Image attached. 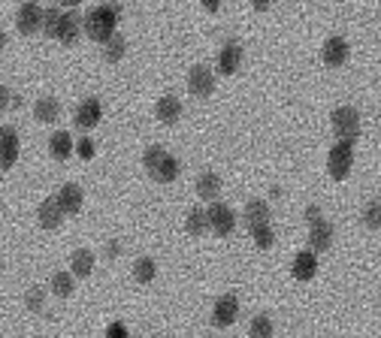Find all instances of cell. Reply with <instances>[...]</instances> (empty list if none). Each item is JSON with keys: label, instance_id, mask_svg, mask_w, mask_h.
Returning a JSON list of instances; mask_svg holds the SVG:
<instances>
[{"label": "cell", "instance_id": "17", "mask_svg": "<svg viewBox=\"0 0 381 338\" xmlns=\"http://www.w3.org/2000/svg\"><path fill=\"white\" fill-rule=\"evenodd\" d=\"M309 245H312V251H327L333 245V227L327 224V221L321 218L318 224H312V233H309Z\"/></svg>", "mask_w": 381, "mask_h": 338}, {"label": "cell", "instance_id": "1", "mask_svg": "<svg viewBox=\"0 0 381 338\" xmlns=\"http://www.w3.org/2000/svg\"><path fill=\"white\" fill-rule=\"evenodd\" d=\"M121 19V6L118 3H106V6H94L85 19H82V27L94 43H106L112 34H116V25Z\"/></svg>", "mask_w": 381, "mask_h": 338}, {"label": "cell", "instance_id": "38", "mask_svg": "<svg viewBox=\"0 0 381 338\" xmlns=\"http://www.w3.org/2000/svg\"><path fill=\"white\" fill-rule=\"evenodd\" d=\"M200 3H203L209 12H218V10H221V0H200Z\"/></svg>", "mask_w": 381, "mask_h": 338}, {"label": "cell", "instance_id": "14", "mask_svg": "<svg viewBox=\"0 0 381 338\" xmlns=\"http://www.w3.org/2000/svg\"><path fill=\"white\" fill-rule=\"evenodd\" d=\"M291 269H294V278H296V281H312V278L318 275V257H315V251L296 254Z\"/></svg>", "mask_w": 381, "mask_h": 338}, {"label": "cell", "instance_id": "21", "mask_svg": "<svg viewBox=\"0 0 381 338\" xmlns=\"http://www.w3.org/2000/svg\"><path fill=\"white\" fill-rule=\"evenodd\" d=\"M58 115H61L58 100H52V97L36 100V106H34V118L36 121H43V124H52V121H58Z\"/></svg>", "mask_w": 381, "mask_h": 338}, {"label": "cell", "instance_id": "43", "mask_svg": "<svg viewBox=\"0 0 381 338\" xmlns=\"http://www.w3.org/2000/svg\"><path fill=\"white\" fill-rule=\"evenodd\" d=\"M0 179H3V175H0Z\"/></svg>", "mask_w": 381, "mask_h": 338}, {"label": "cell", "instance_id": "30", "mask_svg": "<svg viewBox=\"0 0 381 338\" xmlns=\"http://www.w3.org/2000/svg\"><path fill=\"white\" fill-rule=\"evenodd\" d=\"M248 333H251V338H272V333H276V329H272V320L261 314V317L251 320V329H248Z\"/></svg>", "mask_w": 381, "mask_h": 338}, {"label": "cell", "instance_id": "42", "mask_svg": "<svg viewBox=\"0 0 381 338\" xmlns=\"http://www.w3.org/2000/svg\"><path fill=\"white\" fill-rule=\"evenodd\" d=\"M6 49V34H3V27H0V52Z\"/></svg>", "mask_w": 381, "mask_h": 338}, {"label": "cell", "instance_id": "15", "mask_svg": "<svg viewBox=\"0 0 381 338\" xmlns=\"http://www.w3.org/2000/svg\"><path fill=\"white\" fill-rule=\"evenodd\" d=\"M55 199H58V205H61V212H64V214H76L82 209V188H79V184H64Z\"/></svg>", "mask_w": 381, "mask_h": 338}, {"label": "cell", "instance_id": "7", "mask_svg": "<svg viewBox=\"0 0 381 338\" xmlns=\"http://www.w3.org/2000/svg\"><path fill=\"white\" fill-rule=\"evenodd\" d=\"M19 160V133L12 127H0V172Z\"/></svg>", "mask_w": 381, "mask_h": 338}, {"label": "cell", "instance_id": "41", "mask_svg": "<svg viewBox=\"0 0 381 338\" xmlns=\"http://www.w3.org/2000/svg\"><path fill=\"white\" fill-rule=\"evenodd\" d=\"M58 3H61V6H79L82 0H58Z\"/></svg>", "mask_w": 381, "mask_h": 338}, {"label": "cell", "instance_id": "27", "mask_svg": "<svg viewBox=\"0 0 381 338\" xmlns=\"http://www.w3.org/2000/svg\"><path fill=\"white\" fill-rule=\"evenodd\" d=\"M73 287H76V284H73V275L70 272H55V275H52V293H55V296L67 299V296L73 293Z\"/></svg>", "mask_w": 381, "mask_h": 338}, {"label": "cell", "instance_id": "37", "mask_svg": "<svg viewBox=\"0 0 381 338\" xmlns=\"http://www.w3.org/2000/svg\"><path fill=\"white\" fill-rule=\"evenodd\" d=\"M306 221H309V227L318 224V221H321V209H318V205H309V209H306Z\"/></svg>", "mask_w": 381, "mask_h": 338}, {"label": "cell", "instance_id": "26", "mask_svg": "<svg viewBox=\"0 0 381 338\" xmlns=\"http://www.w3.org/2000/svg\"><path fill=\"white\" fill-rule=\"evenodd\" d=\"M155 272H157V266H155V260H151V257H140L133 263V278L140 281V284L155 281Z\"/></svg>", "mask_w": 381, "mask_h": 338}, {"label": "cell", "instance_id": "23", "mask_svg": "<svg viewBox=\"0 0 381 338\" xmlns=\"http://www.w3.org/2000/svg\"><path fill=\"white\" fill-rule=\"evenodd\" d=\"M49 151H52V157H55V160H67V157H70V155H73V139H70V133H64V130H61V133L52 136Z\"/></svg>", "mask_w": 381, "mask_h": 338}, {"label": "cell", "instance_id": "10", "mask_svg": "<svg viewBox=\"0 0 381 338\" xmlns=\"http://www.w3.org/2000/svg\"><path fill=\"white\" fill-rule=\"evenodd\" d=\"M100 118H103L100 100H94V97L82 100V103H79V109H76V124H79L82 130H91V127H97V124H100Z\"/></svg>", "mask_w": 381, "mask_h": 338}, {"label": "cell", "instance_id": "40", "mask_svg": "<svg viewBox=\"0 0 381 338\" xmlns=\"http://www.w3.org/2000/svg\"><path fill=\"white\" fill-rule=\"evenodd\" d=\"M254 10H270V0H254Z\"/></svg>", "mask_w": 381, "mask_h": 338}, {"label": "cell", "instance_id": "19", "mask_svg": "<svg viewBox=\"0 0 381 338\" xmlns=\"http://www.w3.org/2000/svg\"><path fill=\"white\" fill-rule=\"evenodd\" d=\"M218 194H221V179H218L215 172H203L200 179H197V196L215 203Z\"/></svg>", "mask_w": 381, "mask_h": 338}, {"label": "cell", "instance_id": "18", "mask_svg": "<svg viewBox=\"0 0 381 338\" xmlns=\"http://www.w3.org/2000/svg\"><path fill=\"white\" fill-rule=\"evenodd\" d=\"M157 118L164 121V124H176V121L182 118V100L179 97H173V94H166L157 100Z\"/></svg>", "mask_w": 381, "mask_h": 338}, {"label": "cell", "instance_id": "9", "mask_svg": "<svg viewBox=\"0 0 381 338\" xmlns=\"http://www.w3.org/2000/svg\"><path fill=\"white\" fill-rule=\"evenodd\" d=\"M239 64H242V45L236 43V40L221 45V52H218V73L221 76H233L236 70H239Z\"/></svg>", "mask_w": 381, "mask_h": 338}, {"label": "cell", "instance_id": "3", "mask_svg": "<svg viewBox=\"0 0 381 338\" xmlns=\"http://www.w3.org/2000/svg\"><path fill=\"white\" fill-rule=\"evenodd\" d=\"M351 166H354V145H348V142L333 145L330 157H327V169H330V175H333V179H336V181L348 179Z\"/></svg>", "mask_w": 381, "mask_h": 338}, {"label": "cell", "instance_id": "32", "mask_svg": "<svg viewBox=\"0 0 381 338\" xmlns=\"http://www.w3.org/2000/svg\"><path fill=\"white\" fill-rule=\"evenodd\" d=\"M25 302H28V308H30V311H43V302H45V290H43V287H36V284H34V287L28 290Z\"/></svg>", "mask_w": 381, "mask_h": 338}, {"label": "cell", "instance_id": "39", "mask_svg": "<svg viewBox=\"0 0 381 338\" xmlns=\"http://www.w3.org/2000/svg\"><path fill=\"white\" fill-rule=\"evenodd\" d=\"M118 251H121L118 242H109V245H106V254H109V257H118Z\"/></svg>", "mask_w": 381, "mask_h": 338}, {"label": "cell", "instance_id": "24", "mask_svg": "<svg viewBox=\"0 0 381 338\" xmlns=\"http://www.w3.org/2000/svg\"><path fill=\"white\" fill-rule=\"evenodd\" d=\"M103 45H106L103 55H106V60H109V64H118V60L124 58V52H127V40H124L121 34H112Z\"/></svg>", "mask_w": 381, "mask_h": 338}, {"label": "cell", "instance_id": "2", "mask_svg": "<svg viewBox=\"0 0 381 338\" xmlns=\"http://www.w3.org/2000/svg\"><path fill=\"white\" fill-rule=\"evenodd\" d=\"M333 121V130H336L339 142H348L354 145L357 139H360V115H357V109H351V106H339V109H333L330 115Z\"/></svg>", "mask_w": 381, "mask_h": 338}, {"label": "cell", "instance_id": "34", "mask_svg": "<svg viewBox=\"0 0 381 338\" xmlns=\"http://www.w3.org/2000/svg\"><path fill=\"white\" fill-rule=\"evenodd\" d=\"M76 151H79V157H94V142H91V139H79V142H76Z\"/></svg>", "mask_w": 381, "mask_h": 338}, {"label": "cell", "instance_id": "36", "mask_svg": "<svg viewBox=\"0 0 381 338\" xmlns=\"http://www.w3.org/2000/svg\"><path fill=\"white\" fill-rule=\"evenodd\" d=\"M10 106H12V94H10V88H3V84H0V112L10 109Z\"/></svg>", "mask_w": 381, "mask_h": 338}, {"label": "cell", "instance_id": "29", "mask_svg": "<svg viewBox=\"0 0 381 338\" xmlns=\"http://www.w3.org/2000/svg\"><path fill=\"white\" fill-rule=\"evenodd\" d=\"M58 25H61V10L58 6H49V10H43V34L45 36H55L58 34Z\"/></svg>", "mask_w": 381, "mask_h": 338}, {"label": "cell", "instance_id": "6", "mask_svg": "<svg viewBox=\"0 0 381 338\" xmlns=\"http://www.w3.org/2000/svg\"><path fill=\"white\" fill-rule=\"evenodd\" d=\"M188 91L194 97H209L212 91H215V73L209 70V67H194V70L188 73Z\"/></svg>", "mask_w": 381, "mask_h": 338}, {"label": "cell", "instance_id": "35", "mask_svg": "<svg viewBox=\"0 0 381 338\" xmlns=\"http://www.w3.org/2000/svg\"><path fill=\"white\" fill-rule=\"evenodd\" d=\"M106 338H127V326L124 324H112L106 329Z\"/></svg>", "mask_w": 381, "mask_h": 338}, {"label": "cell", "instance_id": "28", "mask_svg": "<svg viewBox=\"0 0 381 338\" xmlns=\"http://www.w3.org/2000/svg\"><path fill=\"white\" fill-rule=\"evenodd\" d=\"M209 229V221H206V212L200 209H190L188 212V233L190 236H203Z\"/></svg>", "mask_w": 381, "mask_h": 338}, {"label": "cell", "instance_id": "12", "mask_svg": "<svg viewBox=\"0 0 381 338\" xmlns=\"http://www.w3.org/2000/svg\"><path fill=\"white\" fill-rule=\"evenodd\" d=\"M324 64L327 67H342L348 60V55H351V49H348V43L342 40V36H330V40L324 43Z\"/></svg>", "mask_w": 381, "mask_h": 338}, {"label": "cell", "instance_id": "25", "mask_svg": "<svg viewBox=\"0 0 381 338\" xmlns=\"http://www.w3.org/2000/svg\"><path fill=\"white\" fill-rule=\"evenodd\" d=\"M251 236H254V245L261 251H266V248H272V245H276V229L270 227V221H266V224L251 227Z\"/></svg>", "mask_w": 381, "mask_h": 338}, {"label": "cell", "instance_id": "16", "mask_svg": "<svg viewBox=\"0 0 381 338\" xmlns=\"http://www.w3.org/2000/svg\"><path fill=\"white\" fill-rule=\"evenodd\" d=\"M149 175H151V179H155V181H161V184L173 181V179H176V175H179V160L173 157V155H166V151H164V157H161L155 166L149 169Z\"/></svg>", "mask_w": 381, "mask_h": 338}, {"label": "cell", "instance_id": "13", "mask_svg": "<svg viewBox=\"0 0 381 338\" xmlns=\"http://www.w3.org/2000/svg\"><path fill=\"white\" fill-rule=\"evenodd\" d=\"M36 218H40V227L43 229H58L61 221H64V212H61L58 199H52V196L43 199L40 209H36Z\"/></svg>", "mask_w": 381, "mask_h": 338}, {"label": "cell", "instance_id": "5", "mask_svg": "<svg viewBox=\"0 0 381 338\" xmlns=\"http://www.w3.org/2000/svg\"><path fill=\"white\" fill-rule=\"evenodd\" d=\"M15 25H19V34H36V30L43 27V10L34 3V0H28V3L19 6V15H15Z\"/></svg>", "mask_w": 381, "mask_h": 338}, {"label": "cell", "instance_id": "33", "mask_svg": "<svg viewBox=\"0 0 381 338\" xmlns=\"http://www.w3.org/2000/svg\"><path fill=\"white\" fill-rule=\"evenodd\" d=\"M161 157H164V148H161V145H149L146 155H142V164H146V169H151Z\"/></svg>", "mask_w": 381, "mask_h": 338}, {"label": "cell", "instance_id": "8", "mask_svg": "<svg viewBox=\"0 0 381 338\" xmlns=\"http://www.w3.org/2000/svg\"><path fill=\"white\" fill-rule=\"evenodd\" d=\"M236 317H239V302H236V296H221L215 302V308H212V324L215 326H233Z\"/></svg>", "mask_w": 381, "mask_h": 338}, {"label": "cell", "instance_id": "20", "mask_svg": "<svg viewBox=\"0 0 381 338\" xmlns=\"http://www.w3.org/2000/svg\"><path fill=\"white\" fill-rule=\"evenodd\" d=\"M70 269H73V278H88L94 272V254L91 251H76L73 260H70Z\"/></svg>", "mask_w": 381, "mask_h": 338}, {"label": "cell", "instance_id": "22", "mask_svg": "<svg viewBox=\"0 0 381 338\" xmlns=\"http://www.w3.org/2000/svg\"><path fill=\"white\" fill-rule=\"evenodd\" d=\"M270 221V205L263 203V199H251V203L246 205V224L248 229L257 227V224H266Z\"/></svg>", "mask_w": 381, "mask_h": 338}, {"label": "cell", "instance_id": "4", "mask_svg": "<svg viewBox=\"0 0 381 338\" xmlns=\"http://www.w3.org/2000/svg\"><path fill=\"white\" fill-rule=\"evenodd\" d=\"M206 221H209V229H215L218 236H230L236 229V214L224 203H212L209 212H206Z\"/></svg>", "mask_w": 381, "mask_h": 338}, {"label": "cell", "instance_id": "11", "mask_svg": "<svg viewBox=\"0 0 381 338\" xmlns=\"http://www.w3.org/2000/svg\"><path fill=\"white\" fill-rule=\"evenodd\" d=\"M82 34V19L76 12H61V25H58V34L55 40H61L64 45H73L76 40H79Z\"/></svg>", "mask_w": 381, "mask_h": 338}, {"label": "cell", "instance_id": "31", "mask_svg": "<svg viewBox=\"0 0 381 338\" xmlns=\"http://www.w3.org/2000/svg\"><path fill=\"white\" fill-rule=\"evenodd\" d=\"M363 224H367L369 229H378L381 227V205L372 199V203L363 209Z\"/></svg>", "mask_w": 381, "mask_h": 338}]
</instances>
